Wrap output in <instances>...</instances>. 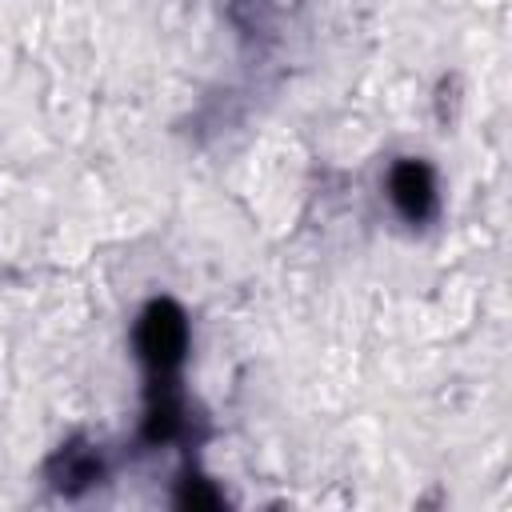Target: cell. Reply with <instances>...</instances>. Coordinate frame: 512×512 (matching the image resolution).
Wrapping results in <instances>:
<instances>
[{
	"label": "cell",
	"mask_w": 512,
	"mask_h": 512,
	"mask_svg": "<svg viewBox=\"0 0 512 512\" xmlns=\"http://www.w3.org/2000/svg\"><path fill=\"white\" fill-rule=\"evenodd\" d=\"M136 348L152 380H172L188 352V320L172 300H152L136 324Z\"/></svg>",
	"instance_id": "6da1fadb"
},
{
	"label": "cell",
	"mask_w": 512,
	"mask_h": 512,
	"mask_svg": "<svg viewBox=\"0 0 512 512\" xmlns=\"http://www.w3.org/2000/svg\"><path fill=\"white\" fill-rule=\"evenodd\" d=\"M388 196H392V204L400 208V216H408V220H428L432 208H436V184H432L428 164H420V160H400V164L388 172Z\"/></svg>",
	"instance_id": "7a4b0ae2"
},
{
	"label": "cell",
	"mask_w": 512,
	"mask_h": 512,
	"mask_svg": "<svg viewBox=\"0 0 512 512\" xmlns=\"http://www.w3.org/2000/svg\"><path fill=\"white\" fill-rule=\"evenodd\" d=\"M96 480H100V456H96L92 448L72 444V448H64V452L52 460V484H56L60 492H84V488L96 484Z\"/></svg>",
	"instance_id": "3957f363"
}]
</instances>
